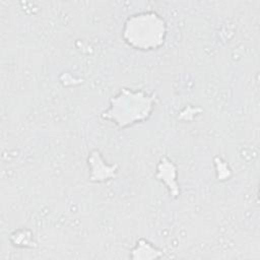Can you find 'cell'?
<instances>
[{
  "label": "cell",
  "instance_id": "obj_6",
  "mask_svg": "<svg viewBox=\"0 0 260 260\" xmlns=\"http://www.w3.org/2000/svg\"><path fill=\"white\" fill-rule=\"evenodd\" d=\"M10 242L17 248H34L36 242L34 241V234L28 229H18L10 235Z\"/></svg>",
  "mask_w": 260,
  "mask_h": 260
},
{
  "label": "cell",
  "instance_id": "obj_1",
  "mask_svg": "<svg viewBox=\"0 0 260 260\" xmlns=\"http://www.w3.org/2000/svg\"><path fill=\"white\" fill-rule=\"evenodd\" d=\"M155 100L154 93L124 87L111 99L109 109L101 116L115 123L118 128L124 129L147 120L153 111Z\"/></svg>",
  "mask_w": 260,
  "mask_h": 260
},
{
  "label": "cell",
  "instance_id": "obj_2",
  "mask_svg": "<svg viewBox=\"0 0 260 260\" xmlns=\"http://www.w3.org/2000/svg\"><path fill=\"white\" fill-rule=\"evenodd\" d=\"M165 19L153 11L132 14L123 25L122 38L133 49L151 51L160 48L167 37Z\"/></svg>",
  "mask_w": 260,
  "mask_h": 260
},
{
  "label": "cell",
  "instance_id": "obj_7",
  "mask_svg": "<svg viewBox=\"0 0 260 260\" xmlns=\"http://www.w3.org/2000/svg\"><path fill=\"white\" fill-rule=\"evenodd\" d=\"M214 164H215V167H216V170H217L216 172H217L218 180L222 181V180H225V179L230 178L231 170H230V168H229V166L226 165L225 161H223L219 157H215Z\"/></svg>",
  "mask_w": 260,
  "mask_h": 260
},
{
  "label": "cell",
  "instance_id": "obj_3",
  "mask_svg": "<svg viewBox=\"0 0 260 260\" xmlns=\"http://www.w3.org/2000/svg\"><path fill=\"white\" fill-rule=\"evenodd\" d=\"M87 164L89 168L88 179L90 182L101 183L117 177L119 165L106 164L101 152L96 149L90 151L87 157Z\"/></svg>",
  "mask_w": 260,
  "mask_h": 260
},
{
  "label": "cell",
  "instance_id": "obj_5",
  "mask_svg": "<svg viewBox=\"0 0 260 260\" xmlns=\"http://www.w3.org/2000/svg\"><path fill=\"white\" fill-rule=\"evenodd\" d=\"M161 256L162 252L144 239H140L136 242V245L130 255L132 259H155Z\"/></svg>",
  "mask_w": 260,
  "mask_h": 260
},
{
  "label": "cell",
  "instance_id": "obj_4",
  "mask_svg": "<svg viewBox=\"0 0 260 260\" xmlns=\"http://www.w3.org/2000/svg\"><path fill=\"white\" fill-rule=\"evenodd\" d=\"M177 175V168L174 162L166 156L161 157L156 166L155 178L168 188L170 195L174 198H177L180 195Z\"/></svg>",
  "mask_w": 260,
  "mask_h": 260
}]
</instances>
